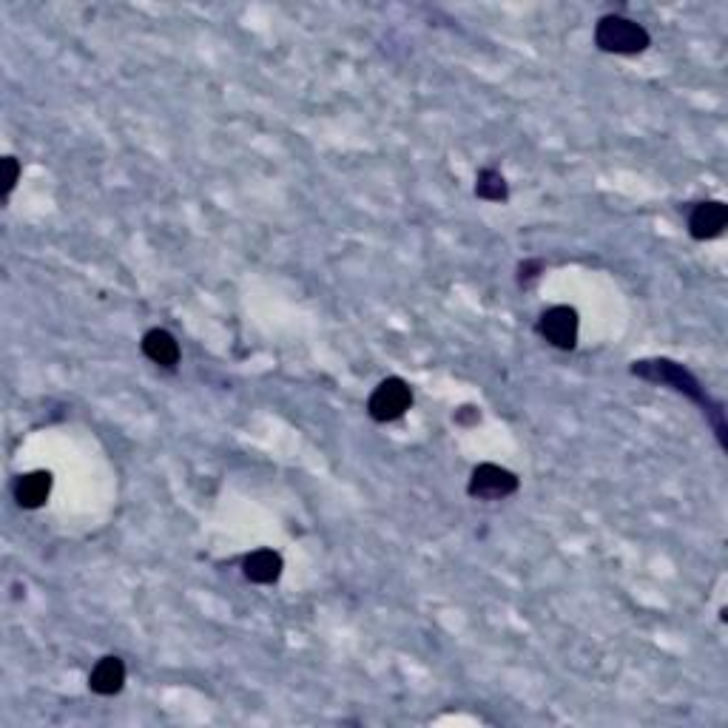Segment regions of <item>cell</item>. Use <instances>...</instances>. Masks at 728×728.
Listing matches in <instances>:
<instances>
[{
  "mask_svg": "<svg viewBox=\"0 0 728 728\" xmlns=\"http://www.w3.org/2000/svg\"><path fill=\"white\" fill-rule=\"evenodd\" d=\"M140 350L146 356L148 362H154L157 367H165V370H174L180 364V342L168 333L165 328H151L143 333V342H140Z\"/></svg>",
  "mask_w": 728,
  "mask_h": 728,
  "instance_id": "7",
  "label": "cell"
},
{
  "mask_svg": "<svg viewBox=\"0 0 728 728\" xmlns=\"http://www.w3.org/2000/svg\"><path fill=\"white\" fill-rule=\"evenodd\" d=\"M481 421V413L475 407H461L455 410V424H478Z\"/></svg>",
  "mask_w": 728,
  "mask_h": 728,
  "instance_id": "14",
  "label": "cell"
},
{
  "mask_svg": "<svg viewBox=\"0 0 728 728\" xmlns=\"http://www.w3.org/2000/svg\"><path fill=\"white\" fill-rule=\"evenodd\" d=\"M126 686V663L117 655H106L97 660L89 674V689L100 697H114Z\"/></svg>",
  "mask_w": 728,
  "mask_h": 728,
  "instance_id": "8",
  "label": "cell"
},
{
  "mask_svg": "<svg viewBox=\"0 0 728 728\" xmlns=\"http://www.w3.org/2000/svg\"><path fill=\"white\" fill-rule=\"evenodd\" d=\"M595 46L606 55H643L652 46V35L637 20L623 15H603L595 23Z\"/></svg>",
  "mask_w": 728,
  "mask_h": 728,
  "instance_id": "1",
  "label": "cell"
},
{
  "mask_svg": "<svg viewBox=\"0 0 728 728\" xmlns=\"http://www.w3.org/2000/svg\"><path fill=\"white\" fill-rule=\"evenodd\" d=\"M632 373H635L637 379H646V382L669 384V387L677 390V393H683V396H689V399L703 401V404H706L703 387H700V382L694 379L683 364H674L669 362V359H652V362L632 364Z\"/></svg>",
  "mask_w": 728,
  "mask_h": 728,
  "instance_id": "2",
  "label": "cell"
},
{
  "mask_svg": "<svg viewBox=\"0 0 728 728\" xmlns=\"http://www.w3.org/2000/svg\"><path fill=\"white\" fill-rule=\"evenodd\" d=\"M475 197L487 202L510 200V185L504 180V174L495 171V168H481L478 177H475Z\"/></svg>",
  "mask_w": 728,
  "mask_h": 728,
  "instance_id": "11",
  "label": "cell"
},
{
  "mask_svg": "<svg viewBox=\"0 0 728 728\" xmlns=\"http://www.w3.org/2000/svg\"><path fill=\"white\" fill-rule=\"evenodd\" d=\"M3 168H6V180H3V200H9V194L15 191L20 177V163L15 157H3Z\"/></svg>",
  "mask_w": 728,
  "mask_h": 728,
  "instance_id": "13",
  "label": "cell"
},
{
  "mask_svg": "<svg viewBox=\"0 0 728 728\" xmlns=\"http://www.w3.org/2000/svg\"><path fill=\"white\" fill-rule=\"evenodd\" d=\"M546 271V265L541 259H527V262H521L518 265V285H524L529 288L532 282H538V276Z\"/></svg>",
  "mask_w": 728,
  "mask_h": 728,
  "instance_id": "12",
  "label": "cell"
},
{
  "mask_svg": "<svg viewBox=\"0 0 728 728\" xmlns=\"http://www.w3.org/2000/svg\"><path fill=\"white\" fill-rule=\"evenodd\" d=\"M578 330H581L578 310L569 308V305H555V308H549L538 319L541 339L549 342L552 347H558V350H575V345H578Z\"/></svg>",
  "mask_w": 728,
  "mask_h": 728,
  "instance_id": "5",
  "label": "cell"
},
{
  "mask_svg": "<svg viewBox=\"0 0 728 728\" xmlns=\"http://www.w3.org/2000/svg\"><path fill=\"white\" fill-rule=\"evenodd\" d=\"M282 569H285V561L276 549H254L242 561V575L251 583H259V586L279 581Z\"/></svg>",
  "mask_w": 728,
  "mask_h": 728,
  "instance_id": "9",
  "label": "cell"
},
{
  "mask_svg": "<svg viewBox=\"0 0 728 728\" xmlns=\"http://www.w3.org/2000/svg\"><path fill=\"white\" fill-rule=\"evenodd\" d=\"M52 495V473L49 470H35V473L20 475L15 484V501L23 510H40Z\"/></svg>",
  "mask_w": 728,
  "mask_h": 728,
  "instance_id": "10",
  "label": "cell"
},
{
  "mask_svg": "<svg viewBox=\"0 0 728 728\" xmlns=\"http://www.w3.org/2000/svg\"><path fill=\"white\" fill-rule=\"evenodd\" d=\"M728 225V205L720 200L697 202L694 211L689 214V234L697 242H706V239H717Z\"/></svg>",
  "mask_w": 728,
  "mask_h": 728,
  "instance_id": "6",
  "label": "cell"
},
{
  "mask_svg": "<svg viewBox=\"0 0 728 728\" xmlns=\"http://www.w3.org/2000/svg\"><path fill=\"white\" fill-rule=\"evenodd\" d=\"M521 481L518 475L507 470V467H498V464H478L470 475V484L467 492L478 498V501H501V498H510L512 492H518Z\"/></svg>",
  "mask_w": 728,
  "mask_h": 728,
  "instance_id": "4",
  "label": "cell"
},
{
  "mask_svg": "<svg viewBox=\"0 0 728 728\" xmlns=\"http://www.w3.org/2000/svg\"><path fill=\"white\" fill-rule=\"evenodd\" d=\"M410 407H413V390L399 376H390V379L379 382V387L367 399V413H370V419L379 421V424L399 421Z\"/></svg>",
  "mask_w": 728,
  "mask_h": 728,
  "instance_id": "3",
  "label": "cell"
}]
</instances>
